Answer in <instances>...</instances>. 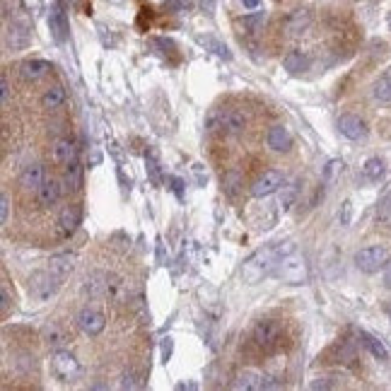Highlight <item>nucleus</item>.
I'll return each mask as SVG.
<instances>
[{
  "mask_svg": "<svg viewBox=\"0 0 391 391\" xmlns=\"http://www.w3.org/2000/svg\"><path fill=\"white\" fill-rule=\"evenodd\" d=\"M290 251H295V244L292 242H285V247L278 244V247H263L258 249V251H254L251 256L242 263V280L249 283V285L261 283L263 278L276 273V266L278 261H280V256H285V254Z\"/></svg>",
  "mask_w": 391,
  "mask_h": 391,
  "instance_id": "1",
  "label": "nucleus"
},
{
  "mask_svg": "<svg viewBox=\"0 0 391 391\" xmlns=\"http://www.w3.org/2000/svg\"><path fill=\"white\" fill-rule=\"evenodd\" d=\"M138 387V382H135V374L133 372H126L124 377V389H135Z\"/></svg>",
  "mask_w": 391,
  "mask_h": 391,
  "instance_id": "39",
  "label": "nucleus"
},
{
  "mask_svg": "<svg viewBox=\"0 0 391 391\" xmlns=\"http://www.w3.org/2000/svg\"><path fill=\"white\" fill-rule=\"evenodd\" d=\"M196 41L200 44L203 48H208V51H213L215 56H220V58H225V61H232V51L227 48V44H222L220 39H215V37H210V34H198L196 37Z\"/></svg>",
  "mask_w": 391,
  "mask_h": 391,
  "instance_id": "20",
  "label": "nucleus"
},
{
  "mask_svg": "<svg viewBox=\"0 0 391 391\" xmlns=\"http://www.w3.org/2000/svg\"><path fill=\"white\" fill-rule=\"evenodd\" d=\"M48 27H51V34H53V39H56L58 44H66V39H68V32H70V27H68V17H66V12H63L61 8H53L51 10V15H48Z\"/></svg>",
  "mask_w": 391,
  "mask_h": 391,
  "instance_id": "12",
  "label": "nucleus"
},
{
  "mask_svg": "<svg viewBox=\"0 0 391 391\" xmlns=\"http://www.w3.org/2000/svg\"><path fill=\"white\" fill-rule=\"evenodd\" d=\"M341 172H343V162H341V160H331V162L326 164V169H324V182L334 184L336 179H338Z\"/></svg>",
  "mask_w": 391,
  "mask_h": 391,
  "instance_id": "33",
  "label": "nucleus"
},
{
  "mask_svg": "<svg viewBox=\"0 0 391 391\" xmlns=\"http://www.w3.org/2000/svg\"><path fill=\"white\" fill-rule=\"evenodd\" d=\"M338 218H341V225H345V227H348V225H350V218H353V203H350V200H343Z\"/></svg>",
  "mask_w": 391,
  "mask_h": 391,
  "instance_id": "34",
  "label": "nucleus"
},
{
  "mask_svg": "<svg viewBox=\"0 0 391 391\" xmlns=\"http://www.w3.org/2000/svg\"><path fill=\"white\" fill-rule=\"evenodd\" d=\"M164 8L167 10H189V3L187 0H169V3H164Z\"/></svg>",
  "mask_w": 391,
  "mask_h": 391,
  "instance_id": "37",
  "label": "nucleus"
},
{
  "mask_svg": "<svg viewBox=\"0 0 391 391\" xmlns=\"http://www.w3.org/2000/svg\"><path fill=\"white\" fill-rule=\"evenodd\" d=\"M389 263V249L387 247H365L355 254V266L363 273H377Z\"/></svg>",
  "mask_w": 391,
  "mask_h": 391,
  "instance_id": "6",
  "label": "nucleus"
},
{
  "mask_svg": "<svg viewBox=\"0 0 391 391\" xmlns=\"http://www.w3.org/2000/svg\"><path fill=\"white\" fill-rule=\"evenodd\" d=\"M73 268H75V256H73V254H58V256H53L51 261H48V271L56 273L61 280H66V278L70 276Z\"/></svg>",
  "mask_w": 391,
  "mask_h": 391,
  "instance_id": "18",
  "label": "nucleus"
},
{
  "mask_svg": "<svg viewBox=\"0 0 391 391\" xmlns=\"http://www.w3.org/2000/svg\"><path fill=\"white\" fill-rule=\"evenodd\" d=\"M27 287H29V295H32L37 302H46L58 292V287H61V278L51 271H37V273L29 276Z\"/></svg>",
  "mask_w": 391,
  "mask_h": 391,
  "instance_id": "4",
  "label": "nucleus"
},
{
  "mask_svg": "<svg viewBox=\"0 0 391 391\" xmlns=\"http://www.w3.org/2000/svg\"><path fill=\"white\" fill-rule=\"evenodd\" d=\"M280 324L273 319H263L258 321L256 326H254V343L258 345V348L263 350H271L278 345V341H280Z\"/></svg>",
  "mask_w": 391,
  "mask_h": 391,
  "instance_id": "7",
  "label": "nucleus"
},
{
  "mask_svg": "<svg viewBox=\"0 0 391 391\" xmlns=\"http://www.w3.org/2000/svg\"><path fill=\"white\" fill-rule=\"evenodd\" d=\"M169 348H172V343H169V338H167V343H164V348H162V355H164V363H167V358H169Z\"/></svg>",
  "mask_w": 391,
  "mask_h": 391,
  "instance_id": "45",
  "label": "nucleus"
},
{
  "mask_svg": "<svg viewBox=\"0 0 391 391\" xmlns=\"http://www.w3.org/2000/svg\"><path fill=\"white\" fill-rule=\"evenodd\" d=\"M377 220L382 225H391V191L379 200L377 205Z\"/></svg>",
  "mask_w": 391,
  "mask_h": 391,
  "instance_id": "32",
  "label": "nucleus"
},
{
  "mask_svg": "<svg viewBox=\"0 0 391 391\" xmlns=\"http://www.w3.org/2000/svg\"><path fill=\"white\" fill-rule=\"evenodd\" d=\"M372 95H374V99L382 102V104H391V68L379 77L377 82H374Z\"/></svg>",
  "mask_w": 391,
  "mask_h": 391,
  "instance_id": "24",
  "label": "nucleus"
},
{
  "mask_svg": "<svg viewBox=\"0 0 391 391\" xmlns=\"http://www.w3.org/2000/svg\"><path fill=\"white\" fill-rule=\"evenodd\" d=\"M387 314H389V319H391V305L387 307Z\"/></svg>",
  "mask_w": 391,
  "mask_h": 391,
  "instance_id": "46",
  "label": "nucleus"
},
{
  "mask_svg": "<svg viewBox=\"0 0 391 391\" xmlns=\"http://www.w3.org/2000/svg\"><path fill=\"white\" fill-rule=\"evenodd\" d=\"M51 370L53 374H56L61 382H75L77 377H80V363H77V358L70 353V350L66 348H58L53 350L51 355Z\"/></svg>",
  "mask_w": 391,
  "mask_h": 391,
  "instance_id": "5",
  "label": "nucleus"
},
{
  "mask_svg": "<svg viewBox=\"0 0 391 391\" xmlns=\"http://www.w3.org/2000/svg\"><path fill=\"white\" fill-rule=\"evenodd\" d=\"M263 19H266V15H263V12H258L256 17H247V19H244V24H249V27H251V29H256L258 24L263 22Z\"/></svg>",
  "mask_w": 391,
  "mask_h": 391,
  "instance_id": "38",
  "label": "nucleus"
},
{
  "mask_svg": "<svg viewBox=\"0 0 391 391\" xmlns=\"http://www.w3.org/2000/svg\"><path fill=\"white\" fill-rule=\"evenodd\" d=\"M283 184H285V179H283V172H278V169H266V172H263L261 177L254 182L251 196H254V198H266V196L280 191Z\"/></svg>",
  "mask_w": 391,
  "mask_h": 391,
  "instance_id": "8",
  "label": "nucleus"
},
{
  "mask_svg": "<svg viewBox=\"0 0 391 391\" xmlns=\"http://www.w3.org/2000/svg\"><path fill=\"white\" fill-rule=\"evenodd\" d=\"M283 68H285L287 73H292V75H297V73H305L307 68H309V58H307V53L302 51H287L285 56H283Z\"/></svg>",
  "mask_w": 391,
  "mask_h": 391,
  "instance_id": "19",
  "label": "nucleus"
},
{
  "mask_svg": "<svg viewBox=\"0 0 391 391\" xmlns=\"http://www.w3.org/2000/svg\"><path fill=\"white\" fill-rule=\"evenodd\" d=\"M10 309V295H8V287H3V314H8Z\"/></svg>",
  "mask_w": 391,
  "mask_h": 391,
  "instance_id": "42",
  "label": "nucleus"
},
{
  "mask_svg": "<svg viewBox=\"0 0 391 391\" xmlns=\"http://www.w3.org/2000/svg\"><path fill=\"white\" fill-rule=\"evenodd\" d=\"M63 184H66V191L70 193V191H77V189L82 187V167H80V162H73V164H68V172H66V179H63Z\"/></svg>",
  "mask_w": 391,
  "mask_h": 391,
  "instance_id": "26",
  "label": "nucleus"
},
{
  "mask_svg": "<svg viewBox=\"0 0 391 391\" xmlns=\"http://www.w3.org/2000/svg\"><path fill=\"white\" fill-rule=\"evenodd\" d=\"M106 280H109V276H104V273H95L92 278H87L85 292H87L90 297H102V295H106Z\"/></svg>",
  "mask_w": 391,
  "mask_h": 391,
  "instance_id": "28",
  "label": "nucleus"
},
{
  "mask_svg": "<svg viewBox=\"0 0 391 391\" xmlns=\"http://www.w3.org/2000/svg\"><path fill=\"white\" fill-rule=\"evenodd\" d=\"M200 8H203L208 15H213L215 12V0H200Z\"/></svg>",
  "mask_w": 391,
  "mask_h": 391,
  "instance_id": "40",
  "label": "nucleus"
},
{
  "mask_svg": "<svg viewBox=\"0 0 391 391\" xmlns=\"http://www.w3.org/2000/svg\"><path fill=\"white\" fill-rule=\"evenodd\" d=\"M44 182H46V177H44L41 164H27L19 174V187L27 189V191H39Z\"/></svg>",
  "mask_w": 391,
  "mask_h": 391,
  "instance_id": "14",
  "label": "nucleus"
},
{
  "mask_svg": "<svg viewBox=\"0 0 391 391\" xmlns=\"http://www.w3.org/2000/svg\"><path fill=\"white\" fill-rule=\"evenodd\" d=\"M384 285H387L389 290H391V261L387 263V266H384Z\"/></svg>",
  "mask_w": 391,
  "mask_h": 391,
  "instance_id": "41",
  "label": "nucleus"
},
{
  "mask_svg": "<svg viewBox=\"0 0 391 391\" xmlns=\"http://www.w3.org/2000/svg\"><path fill=\"white\" fill-rule=\"evenodd\" d=\"M307 24H309V12L307 10H295L290 15V19H287V32L300 34L302 29H307Z\"/></svg>",
  "mask_w": 391,
  "mask_h": 391,
  "instance_id": "30",
  "label": "nucleus"
},
{
  "mask_svg": "<svg viewBox=\"0 0 391 391\" xmlns=\"http://www.w3.org/2000/svg\"><path fill=\"white\" fill-rule=\"evenodd\" d=\"M41 334H44V341H46V343L51 345L53 350L63 348V345L68 343V334H66V331H63L58 324H53V321H51V324H46V326H44V331H41Z\"/></svg>",
  "mask_w": 391,
  "mask_h": 391,
  "instance_id": "22",
  "label": "nucleus"
},
{
  "mask_svg": "<svg viewBox=\"0 0 391 391\" xmlns=\"http://www.w3.org/2000/svg\"><path fill=\"white\" fill-rule=\"evenodd\" d=\"M0 87H3V104L8 106L10 104V82H8V75L0 77Z\"/></svg>",
  "mask_w": 391,
  "mask_h": 391,
  "instance_id": "36",
  "label": "nucleus"
},
{
  "mask_svg": "<svg viewBox=\"0 0 391 391\" xmlns=\"http://www.w3.org/2000/svg\"><path fill=\"white\" fill-rule=\"evenodd\" d=\"M247 128V116L237 109H220L208 116V131L220 135H237Z\"/></svg>",
  "mask_w": 391,
  "mask_h": 391,
  "instance_id": "2",
  "label": "nucleus"
},
{
  "mask_svg": "<svg viewBox=\"0 0 391 391\" xmlns=\"http://www.w3.org/2000/svg\"><path fill=\"white\" fill-rule=\"evenodd\" d=\"M268 148L276 150V153H287L292 148V133L285 126H273L268 131Z\"/></svg>",
  "mask_w": 391,
  "mask_h": 391,
  "instance_id": "15",
  "label": "nucleus"
},
{
  "mask_svg": "<svg viewBox=\"0 0 391 391\" xmlns=\"http://www.w3.org/2000/svg\"><path fill=\"white\" fill-rule=\"evenodd\" d=\"M384 172H387V164H384L382 158H370L363 167V177L368 182H379L384 177Z\"/></svg>",
  "mask_w": 391,
  "mask_h": 391,
  "instance_id": "25",
  "label": "nucleus"
},
{
  "mask_svg": "<svg viewBox=\"0 0 391 391\" xmlns=\"http://www.w3.org/2000/svg\"><path fill=\"white\" fill-rule=\"evenodd\" d=\"M29 44V27L27 24H12L8 29V46L24 48Z\"/></svg>",
  "mask_w": 391,
  "mask_h": 391,
  "instance_id": "23",
  "label": "nucleus"
},
{
  "mask_svg": "<svg viewBox=\"0 0 391 391\" xmlns=\"http://www.w3.org/2000/svg\"><path fill=\"white\" fill-rule=\"evenodd\" d=\"M77 324H80V329L85 331L87 336H92V338H95V336H99L102 331H104L106 319H104V314H102V312L85 307V309L77 314Z\"/></svg>",
  "mask_w": 391,
  "mask_h": 391,
  "instance_id": "9",
  "label": "nucleus"
},
{
  "mask_svg": "<svg viewBox=\"0 0 391 391\" xmlns=\"http://www.w3.org/2000/svg\"><path fill=\"white\" fill-rule=\"evenodd\" d=\"M297 182H290V184H283L280 187V205H283V210H287L292 205V200L297 198Z\"/></svg>",
  "mask_w": 391,
  "mask_h": 391,
  "instance_id": "31",
  "label": "nucleus"
},
{
  "mask_svg": "<svg viewBox=\"0 0 391 391\" xmlns=\"http://www.w3.org/2000/svg\"><path fill=\"white\" fill-rule=\"evenodd\" d=\"M80 218H82L80 205H66V208H63L61 218H58V229H61L63 237H70V234L75 232L77 225H80Z\"/></svg>",
  "mask_w": 391,
  "mask_h": 391,
  "instance_id": "11",
  "label": "nucleus"
},
{
  "mask_svg": "<svg viewBox=\"0 0 391 391\" xmlns=\"http://www.w3.org/2000/svg\"><path fill=\"white\" fill-rule=\"evenodd\" d=\"M48 73H51V63L48 61H24L22 66H19V75H22V80L27 82H37L41 80V77H46Z\"/></svg>",
  "mask_w": 391,
  "mask_h": 391,
  "instance_id": "13",
  "label": "nucleus"
},
{
  "mask_svg": "<svg viewBox=\"0 0 391 391\" xmlns=\"http://www.w3.org/2000/svg\"><path fill=\"white\" fill-rule=\"evenodd\" d=\"M63 102H66V90H63L61 85L48 87V90L44 92V97H41V104L46 106V109H58Z\"/></svg>",
  "mask_w": 391,
  "mask_h": 391,
  "instance_id": "27",
  "label": "nucleus"
},
{
  "mask_svg": "<svg viewBox=\"0 0 391 391\" xmlns=\"http://www.w3.org/2000/svg\"><path fill=\"white\" fill-rule=\"evenodd\" d=\"M389 24H391V15H389Z\"/></svg>",
  "mask_w": 391,
  "mask_h": 391,
  "instance_id": "47",
  "label": "nucleus"
},
{
  "mask_svg": "<svg viewBox=\"0 0 391 391\" xmlns=\"http://www.w3.org/2000/svg\"><path fill=\"white\" fill-rule=\"evenodd\" d=\"M242 5H244L247 10H256L258 5H261V0H242Z\"/></svg>",
  "mask_w": 391,
  "mask_h": 391,
  "instance_id": "44",
  "label": "nucleus"
},
{
  "mask_svg": "<svg viewBox=\"0 0 391 391\" xmlns=\"http://www.w3.org/2000/svg\"><path fill=\"white\" fill-rule=\"evenodd\" d=\"M360 341H363V345L377 360H387L389 358V353H387V348H384V343H382V341L374 338V336H370V334H365V331H360Z\"/></svg>",
  "mask_w": 391,
  "mask_h": 391,
  "instance_id": "29",
  "label": "nucleus"
},
{
  "mask_svg": "<svg viewBox=\"0 0 391 391\" xmlns=\"http://www.w3.org/2000/svg\"><path fill=\"white\" fill-rule=\"evenodd\" d=\"M232 389H237V391H261V389H266V382H263V377H258L256 372H242L237 377V382L232 384Z\"/></svg>",
  "mask_w": 391,
  "mask_h": 391,
  "instance_id": "21",
  "label": "nucleus"
},
{
  "mask_svg": "<svg viewBox=\"0 0 391 391\" xmlns=\"http://www.w3.org/2000/svg\"><path fill=\"white\" fill-rule=\"evenodd\" d=\"M338 131H341V135H345L348 140H363L365 135H368V124H365L360 116L345 114L338 119Z\"/></svg>",
  "mask_w": 391,
  "mask_h": 391,
  "instance_id": "10",
  "label": "nucleus"
},
{
  "mask_svg": "<svg viewBox=\"0 0 391 391\" xmlns=\"http://www.w3.org/2000/svg\"><path fill=\"white\" fill-rule=\"evenodd\" d=\"M53 160H56L58 164H63V167L73 164L77 160L75 145H73L70 140H66V138H58L56 143H53Z\"/></svg>",
  "mask_w": 391,
  "mask_h": 391,
  "instance_id": "16",
  "label": "nucleus"
},
{
  "mask_svg": "<svg viewBox=\"0 0 391 391\" xmlns=\"http://www.w3.org/2000/svg\"><path fill=\"white\" fill-rule=\"evenodd\" d=\"M8 215H10V198L8 193L0 196V222L8 225Z\"/></svg>",
  "mask_w": 391,
  "mask_h": 391,
  "instance_id": "35",
  "label": "nucleus"
},
{
  "mask_svg": "<svg viewBox=\"0 0 391 391\" xmlns=\"http://www.w3.org/2000/svg\"><path fill=\"white\" fill-rule=\"evenodd\" d=\"M276 276L280 278L283 283L287 285H302L309 276V268H307V261L305 256H300L297 251H290L285 256H280L276 266Z\"/></svg>",
  "mask_w": 391,
  "mask_h": 391,
  "instance_id": "3",
  "label": "nucleus"
},
{
  "mask_svg": "<svg viewBox=\"0 0 391 391\" xmlns=\"http://www.w3.org/2000/svg\"><path fill=\"white\" fill-rule=\"evenodd\" d=\"M61 193H63V189H61V184L56 182V179H46V182L39 187V203L41 205H46V208H51V205H56L58 203V198H61Z\"/></svg>",
  "mask_w": 391,
  "mask_h": 391,
  "instance_id": "17",
  "label": "nucleus"
},
{
  "mask_svg": "<svg viewBox=\"0 0 391 391\" xmlns=\"http://www.w3.org/2000/svg\"><path fill=\"white\" fill-rule=\"evenodd\" d=\"M169 182L174 184V191H177V196H179V198H182V187H184V182H182V179H177V177H172V179H169Z\"/></svg>",
  "mask_w": 391,
  "mask_h": 391,
  "instance_id": "43",
  "label": "nucleus"
}]
</instances>
